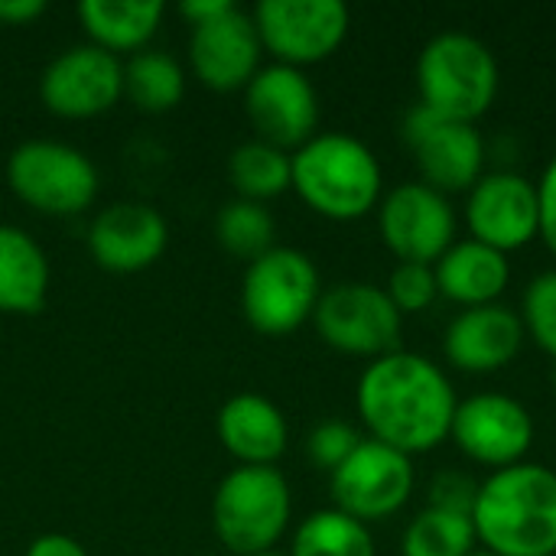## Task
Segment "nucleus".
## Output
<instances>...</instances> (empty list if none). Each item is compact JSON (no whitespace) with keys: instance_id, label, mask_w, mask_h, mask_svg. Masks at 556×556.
Masks as SVG:
<instances>
[{"instance_id":"30","label":"nucleus","mask_w":556,"mask_h":556,"mask_svg":"<svg viewBox=\"0 0 556 556\" xmlns=\"http://www.w3.org/2000/svg\"><path fill=\"white\" fill-rule=\"evenodd\" d=\"M384 293L391 296V303L397 306L401 316L430 309L440 300L433 264H397L388 277Z\"/></svg>"},{"instance_id":"13","label":"nucleus","mask_w":556,"mask_h":556,"mask_svg":"<svg viewBox=\"0 0 556 556\" xmlns=\"http://www.w3.org/2000/svg\"><path fill=\"white\" fill-rule=\"evenodd\" d=\"M534 433H538L534 417L518 397L482 391L459 401L450 440L459 446L466 459L498 472L525 463Z\"/></svg>"},{"instance_id":"5","label":"nucleus","mask_w":556,"mask_h":556,"mask_svg":"<svg viewBox=\"0 0 556 556\" xmlns=\"http://www.w3.org/2000/svg\"><path fill=\"white\" fill-rule=\"evenodd\" d=\"M290 515V485L274 466H238L222 479L212 498L215 534L235 556L274 551L287 534Z\"/></svg>"},{"instance_id":"34","label":"nucleus","mask_w":556,"mask_h":556,"mask_svg":"<svg viewBox=\"0 0 556 556\" xmlns=\"http://www.w3.org/2000/svg\"><path fill=\"white\" fill-rule=\"evenodd\" d=\"M26 556H88L85 547L68 538V534H42L36 538L29 547H26Z\"/></svg>"},{"instance_id":"16","label":"nucleus","mask_w":556,"mask_h":556,"mask_svg":"<svg viewBox=\"0 0 556 556\" xmlns=\"http://www.w3.org/2000/svg\"><path fill=\"white\" fill-rule=\"evenodd\" d=\"M121 94H124L121 59L91 42L59 52L39 78L42 104L68 121L98 117L111 111Z\"/></svg>"},{"instance_id":"2","label":"nucleus","mask_w":556,"mask_h":556,"mask_svg":"<svg viewBox=\"0 0 556 556\" xmlns=\"http://www.w3.org/2000/svg\"><path fill=\"white\" fill-rule=\"evenodd\" d=\"M479 547L495 556H556V472L518 463L492 472L476 495Z\"/></svg>"},{"instance_id":"38","label":"nucleus","mask_w":556,"mask_h":556,"mask_svg":"<svg viewBox=\"0 0 556 556\" xmlns=\"http://www.w3.org/2000/svg\"><path fill=\"white\" fill-rule=\"evenodd\" d=\"M469 556H495V554H489V551H482V547H479V551H472Z\"/></svg>"},{"instance_id":"10","label":"nucleus","mask_w":556,"mask_h":556,"mask_svg":"<svg viewBox=\"0 0 556 556\" xmlns=\"http://www.w3.org/2000/svg\"><path fill=\"white\" fill-rule=\"evenodd\" d=\"M261 46L280 65H316L349 36V7L342 0H261L254 7Z\"/></svg>"},{"instance_id":"6","label":"nucleus","mask_w":556,"mask_h":556,"mask_svg":"<svg viewBox=\"0 0 556 556\" xmlns=\"http://www.w3.org/2000/svg\"><path fill=\"white\" fill-rule=\"evenodd\" d=\"M323 296L319 270L296 248H270L251 261L241 280L244 319L261 336H290L313 319Z\"/></svg>"},{"instance_id":"21","label":"nucleus","mask_w":556,"mask_h":556,"mask_svg":"<svg viewBox=\"0 0 556 556\" xmlns=\"http://www.w3.org/2000/svg\"><path fill=\"white\" fill-rule=\"evenodd\" d=\"M433 274H437L440 296L459 303L463 309L498 303L502 293L511 283L508 254H502V251H495L489 244H479L472 238L456 241L433 264Z\"/></svg>"},{"instance_id":"28","label":"nucleus","mask_w":556,"mask_h":556,"mask_svg":"<svg viewBox=\"0 0 556 556\" xmlns=\"http://www.w3.org/2000/svg\"><path fill=\"white\" fill-rule=\"evenodd\" d=\"M215 235L231 257L248 261V264L264 257L270 248H277L274 244V235H277L274 215L261 202H248V199H231L222 205V212L215 218Z\"/></svg>"},{"instance_id":"22","label":"nucleus","mask_w":556,"mask_h":556,"mask_svg":"<svg viewBox=\"0 0 556 556\" xmlns=\"http://www.w3.org/2000/svg\"><path fill=\"white\" fill-rule=\"evenodd\" d=\"M49 300L46 251L16 225H0V313L33 316Z\"/></svg>"},{"instance_id":"32","label":"nucleus","mask_w":556,"mask_h":556,"mask_svg":"<svg viewBox=\"0 0 556 556\" xmlns=\"http://www.w3.org/2000/svg\"><path fill=\"white\" fill-rule=\"evenodd\" d=\"M476 495H479V482H472L469 476H463L456 469H446L430 482V508H443V511L472 518Z\"/></svg>"},{"instance_id":"37","label":"nucleus","mask_w":556,"mask_h":556,"mask_svg":"<svg viewBox=\"0 0 556 556\" xmlns=\"http://www.w3.org/2000/svg\"><path fill=\"white\" fill-rule=\"evenodd\" d=\"M254 556H290V554H280V551H264V554H254Z\"/></svg>"},{"instance_id":"9","label":"nucleus","mask_w":556,"mask_h":556,"mask_svg":"<svg viewBox=\"0 0 556 556\" xmlns=\"http://www.w3.org/2000/svg\"><path fill=\"white\" fill-rule=\"evenodd\" d=\"M401 137L417 160L420 182L443 195L469 192L485 176V140L476 124L453 121L424 104H414L404 114Z\"/></svg>"},{"instance_id":"14","label":"nucleus","mask_w":556,"mask_h":556,"mask_svg":"<svg viewBox=\"0 0 556 556\" xmlns=\"http://www.w3.org/2000/svg\"><path fill=\"white\" fill-rule=\"evenodd\" d=\"M244 111L257 140L280 150H300L316 137L319 98L303 68L293 65H264L244 88Z\"/></svg>"},{"instance_id":"15","label":"nucleus","mask_w":556,"mask_h":556,"mask_svg":"<svg viewBox=\"0 0 556 556\" xmlns=\"http://www.w3.org/2000/svg\"><path fill=\"white\" fill-rule=\"evenodd\" d=\"M466 228L472 241L502 254L528 248L534 238H541L538 182L511 169L485 173L466 192Z\"/></svg>"},{"instance_id":"19","label":"nucleus","mask_w":556,"mask_h":556,"mask_svg":"<svg viewBox=\"0 0 556 556\" xmlns=\"http://www.w3.org/2000/svg\"><path fill=\"white\" fill-rule=\"evenodd\" d=\"M528 332L515 309L505 303L463 309L443 336V355L456 371L492 375L511 365L525 345Z\"/></svg>"},{"instance_id":"25","label":"nucleus","mask_w":556,"mask_h":556,"mask_svg":"<svg viewBox=\"0 0 556 556\" xmlns=\"http://www.w3.org/2000/svg\"><path fill=\"white\" fill-rule=\"evenodd\" d=\"M290 556H378V547L368 525L339 508H323L300 521Z\"/></svg>"},{"instance_id":"24","label":"nucleus","mask_w":556,"mask_h":556,"mask_svg":"<svg viewBox=\"0 0 556 556\" xmlns=\"http://www.w3.org/2000/svg\"><path fill=\"white\" fill-rule=\"evenodd\" d=\"M228 176L241 199L264 205L267 199L293 189V153L264 140H248L231 153Z\"/></svg>"},{"instance_id":"20","label":"nucleus","mask_w":556,"mask_h":556,"mask_svg":"<svg viewBox=\"0 0 556 556\" xmlns=\"http://www.w3.org/2000/svg\"><path fill=\"white\" fill-rule=\"evenodd\" d=\"M218 440L241 466H274L287 453L283 410L261 394H235L218 410Z\"/></svg>"},{"instance_id":"36","label":"nucleus","mask_w":556,"mask_h":556,"mask_svg":"<svg viewBox=\"0 0 556 556\" xmlns=\"http://www.w3.org/2000/svg\"><path fill=\"white\" fill-rule=\"evenodd\" d=\"M228 7H231L228 0H189V3L179 7V13H182L192 26H199V23H205V20H215V16L225 13Z\"/></svg>"},{"instance_id":"26","label":"nucleus","mask_w":556,"mask_h":556,"mask_svg":"<svg viewBox=\"0 0 556 556\" xmlns=\"http://www.w3.org/2000/svg\"><path fill=\"white\" fill-rule=\"evenodd\" d=\"M186 75L182 65L160 49H140L124 65V94L150 114L173 111L182 101Z\"/></svg>"},{"instance_id":"11","label":"nucleus","mask_w":556,"mask_h":556,"mask_svg":"<svg viewBox=\"0 0 556 556\" xmlns=\"http://www.w3.org/2000/svg\"><path fill=\"white\" fill-rule=\"evenodd\" d=\"M332 502L349 518L371 525L397 515L414 495V459L365 437L329 476Z\"/></svg>"},{"instance_id":"27","label":"nucleus","mask_w":556,"mask_h":556,"mask_svg":"<svg viewBox=\"0 0 556 556\" xmlns=\"http://www.w3.org/2000/svg\"><path fill=\"white\" fill-rule=\"evenodd\" d=\"M479 551L476 525L469 515L424 508L401 538V556H469Z\"/></svg>"},{"instance_id":"1","label":"nucleus","mask_w":556,"mask_h":556,"mask_svg":"<svg viewBox=\"0 0 556 556\" xmlns=\"http://www.w3.org/2000/svg\"><path fill=\"white\" fill-rule=\"evenodd\" d=\"M355 407L371 440L414 459L450 440L459 397L440 365L397 349L362 371Z\"/></svg>"},{"instance_id":"35","label":"nucleus","mask_w":556,"mask_h":556,"mask_svg":"<svg viewBox=\"0 0 556 556\" xmlns=\"http://www.w3.org/2000/svg\"><path fill=\"white\" fill-rule=\"evenodd\" d=\"M42 13H46L42 0H0V23H7V26L33 23Z\"/></svg>"},{"instance_id":"3","label":"nucleus","mask_w":556,"mask_h":556,"mask_svg":"<svg viewBox=\"0 0 556 556\" xmlns=\"http://www.w3.org/2000/svg\"><path fill=\"white\" fill-rule=\"evenodd\" d=\"M293 189L316 215L355 222L384 199V176L368 143L329 130L293 150Z\"/></svg>"},{"instance_id":"33","label":"nucleus","mask_w":556,"mask_h":556,"mask_svg":"<svg viewBox=\"0 0 556 556\" xmlns=\"http://www.w3.org/2000/svg\"><path fill=\"white\" fill-rule=\"evenodd\" d=\"M538 202H541V238L556 257V153L538 179Z\"/></svg>"},{"instance_id":"17","label":"nucleus","mask_w":556,"mask_h":556,"mask_svg":"<svg viewBox=\"0 0 556 556\" xmlns=\"http://www.w3.org/2000/svg\"><path fill=\"white\" fill-rule=\"evenodd\" d=\"M261 55H264V46H261L254 16L238 10L235 3L215 20L192 26L189 62H192L195 78L205 88H215V91L248 88V81L261 72Z\"/></svg>"},{"instance_id":"29","label":"nucleus","mask_w":556,"mask_h":556,"mask_svg":"<svg viewBox=\"0 0 556 556\" xmlns=\"http://www.w3.org/2000/svg\"><path fill=\"white\" fill-rule=\"evenodd\" d=\"M518 316L525 323V332L556 358V270H544L528 283Z\"/></svg>"},{"instance_id":"4","label":"nucleus","mask_w":556,"mask_h":556,"mask_svg":"<svg viewBox=\"0 0 556 556\" xmlns=\"http://www.w3.org/2000/svg\"><path fill=\"white\" fill-rule=\"evenodd\" d=\"M495 52L472 33H440L417 55V94L424 108L476 124L498 98Z\"/></svg>"},{"instance_id":"23","label":"nucleus","mask_w":556,"mask_h":556,"mask_svg":"<svg viewBox=\"0 0 556 556\" xmlns=\"http://www.w3.org/2000/svg\"><path fill=\"white\" fill-rule=\"evenodd\" d=\"M78 20L91 46L108 52H140L163 20L160 0H81Z\"/></svg>"},{"instance_id":"18","label":"nucleus","mask_w":556,"mask_h":556,"mask_svg":"<svg viewBox=\"0 0 556 556\" xmlns=\"http://www.w3.org/2000/svg\"><path fill=\"white\" fill-rule=\"evenodd\" d=\"M169 241L166 218L143 202H114L94 215L88 251L98 267L114 274H137L153 267Z\"/></svg>"},{"instance_id":"7","label":"nucleus","mask_w":556,"mask_h":556,"mask_svg":"<svg viewBox=\"0 0 556 556\" xmlns=\"http://www.w3.org/2000/svg\"><path fill=\"white\" fill-rule=\"evenodd\" d=\"M7 182L42 215H78L98 195L94 163L59 140H26L7 160Z\"/></svg>"},{"instance_id":"31","label":"nucleus","mask_w":556,"mask_h":556,"mask_svg":"<svg viewBox=\"0 0 556 556\" xmlns=\"http://www.w3.org/2000/svg\"><path fill=\"white\" fill-rule=\"evenodd\" d=\"M365 437L352 427V424H345V420H323L313 433H309V440H306V453H309V459L319 466V469H326L329 476L358 450V443H362Z\"/></svg>"},{"instance_id":"8","label":"nucleus","mask_w":556,"mask_h":556,"mask_svg":"<svg viewBox=\"0 0 556 556\" xmlns=\"http://www.w3.org/2000/svg\"><path fill=\"white\" fill-rule=\"evenodd\" d=\"M313 326L329 349L375 362L401 349L404 316L397 313L384 287L355 280L323 290Z\"/></svg>"},{"instance_id":"12","label":"nucleus","mask_w":556,"mask_h":556,"mask_svg":"<svg viewBox=\"0 0 556 556\" xmlns=\"http://www.w3.org/2000/svg\"><path fill=\"white\" fill-rule=\"evenodd\" d=\"M378 231L397 264H437L456 244V212L433 186L401 182L378 202Z\"/></svg>"},{"instance_id":"39","label":"nucleus","mask_w":556,"mask_h":556,"mask_svg":"<svg viewBox=\"0 0 556 556\" xmlns=\"http://www.w3.org/2000/svg\"><path fill=\"white\" fill-rule=\"evenodd\" d=\"M554 384H556V368H554Z\"/></svg>"}]
</instances>
